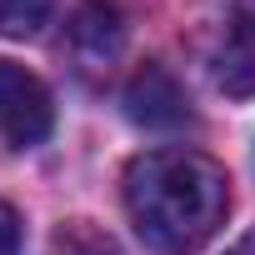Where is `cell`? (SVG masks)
Masks as SVG:
<instances>
[{
    "label": "cell",
    "mask_w": 255,
    "mask_h": 255,
    "mask_svg": "<svg viewBox=\"0 0 255 255\" xmlns=\"http://www.w3.org/2000/svg\"><path fill=\"white\" fill-rule=\"evenodd\" d=\"M125 210L150 250L190 255L220 235L230 215V175L190 145H160L125 165Z\"/></svg>",
    "instance_id": "obj_1"
},
{
    "label": "cell",
    "mask_w": 255,
    "mask_h": 255,
    "mask_svg": "<svg viewBox=\"0 0 255 255\" xmlns=\"http://www.w3.org/2000/svg\"><path fill=\"white\" fill-rule=\"evenodd\" d=\"M65 55L80 80H105L125 55V15L115 0H85L65 25Z\"/></svg>",
    "instance_id": "obj_2"
},
{
    "label": "cell",
    "mask_w": 255,
    "mask_h": 255,
    "mask_svg": "<svg viewBox=\"0 0 255 255\" xmlns=\"http://www.w3.org/2000/svg\"><path fill=\"white\" fill-rule=\"evenodd\" d=\"M55 125V105L50 90L15 60H0V135H5L15 150L40 145Z\"/></svg>",
    "instance_id": "obj_3"
},
{
    "label": "cell",
    "mask_w": 255,
    "mask_h": 255,
    "mask_svg": "<svg viewBox=\"0 0 255 255\" xmlns=\"http://www.w3.org/2000/svg\"><path fill=\"white\" fill-rule=\"evenodd\" d=\"M210 80H215V90H225L235 100L255 95V0H245L220 25V35L210 45Z\"/></svg>",
    "instance_id": "obj_4"
},
{
    "label": "cell",
    "mask_w": 255,
    "mask_h": 255,
    "mask_svg": "<svg viewBox=\"0 0 255 255\" xmlns=\"http://www.w3.org/2000/svg\"><path fill=\"white\" fill-rule=\"evenodd\" d=\"M125 115L135 125H145V130H180V125H190V100H185L180 80L150 60L125 85Z\"/></svg>",
    "instance_id": "obj_5"
},
{
    "label": "cell",
    "mask_w": 255,
    "mask_h": 255,
    "mask_svg": "<svg viewBox=\"0 0 255 255\" xmlns=\"http://www.w3.org/2000/svg\"><path fill=\"white\" fill-rule=\"evenodd\" d=\"M45 255H120V245H115V235L100 230L95 220H65V225L50 235Z\"/></svg>",
    "instance_id": "obj_6"
},
{
    "label": "cell",
    "mask_w": 255,
    "mask_h": 255,
    "mask_svg": "<svg viewBox=\"0 0 255 255\" xmlns=\"http://www.w3.org/2000/svg\"><path fill=\"white\" fill-rule=\"evenodd\" d=\"M50 10H55V0H0V35L25 40L50 20Z\"/></svg>",
    "instance_id": "obj_7"
},
{
    "label": "cell",
    "mask_w": 255,
    "mask_h": 255,
    "mask_svg": "<svg viewBox=\"0 0 255 255\" xmlns=\"http://www.w3.org/2000/svg\"><path fill=\"white\" fill-rule=\"evenodd\" d=\"M0 255H20V215L0 200Z\"/></svg>",
    "instance_id": "obj_8"
}]
</instances>
